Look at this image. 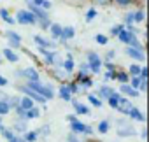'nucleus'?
Masks as SVG:
<instances>
[{
    "instance_id": "0eeeda50",
    "label": "nucleus",
    "mask_w": 149,
    "mask_h": 142,
    "mask_svg": "<svg viewBox=\"0 0 149 142\" xmlns=\"http://www.w3.org/2000/svg\"><path fill=\"white\" fill-rule=\"evenodd\" d=\"M39 51H40V54H44V61H46L47 65H60L58 54H56L54 51H49V49H42V47H39Z\"/></svg>"
},
{
    "instance_id": "052dcab7",
    "label": "nucleus",
    "mask_w": 149,
    "mask_h": 142,
    "mask_svg": "<svg viewBox=\"0 0 149 142\" xmlns=\"http://www.w3.org/2000/svg\"><path fill=\"white\" fill-rule=\"evenodd\" d=\"M0 63H2V58H0Z\"/></svg>"
},
{
    "instance_id": "c756f323",
    "label": "nucleus",
    "mask_w": 149,
    "mask_h": 142,
    "mask_svg": "<svg viewBox=\"0 0 149 142\" xmlns=\"http://www.w3.org/2000/svg\"><path fill=\"white\" fill-rule=\"evenodd\" d=\"M49 32H51L53 39H60V35H61V25H58V23H51Z\"/></svg>"
},
{
    "instance_id": "8fccbe9b",
    "label": "nucleus",
    "mask_w": 149,
    "mask_h": 142,
    "mask_svg": "<svg viewBox=\"0 0 149 142\" xmlns=\"http://www.w3.org/2000/svg\"><path fill=\"white\" fill-rule=\"evenodd\" d=\"M114 54H116V51H114V49L107 51V53H105V61H111V60L114 58Z\"/></svg>"
},
{
    "instance_id": "2eb2a0df",
    "label": "nucleus",
    "mask_w": 149,
    "mask_h": 142,
    "mask_svg": "<svg viewBox=\"0 0 149 142\" xmlns=\"http://www.w3.org/2000/svg\"><path fill=\"white\" fill-rule=\"evenodd\" d=\"M33 42L37 44V47H42V49H51V47L54 46L53 40H47V39H44V37H40V35H35V37H33Z\"/></svg>"
},
{
    "instance_id": "f8f14e48",
    "label": "nucleus",
    "mask_w": 149,
    "mask_h": 142,
    "mask_svg": "<svg viewBox=\"0 0 149 142\" xmlns=\"http://www.w3.org/2000/svg\"><path fill=\"white\" fill-rule=\"evenodd\" d=\"M0 132H2V135H4V139H6L7 142H25V140H23V137H18V135H16V132H13V130L2 128Z\"/></svg>"
},
{
    "instance_id": "603ef678",
    "label": "nucleus",
    "mask_w": 149,
    "mask_h": 142,
    "mask_svg": "<svg viewBox=\"0 0 149 142\" xmlns=\"http://www.w3.org/2000/svg\"><path fill=\"white\" fill-rule=\"evenodd\" d=\"M93 2L97 6H107V4H111V0H93Z\"/></svg>"
},
{
    "instance_id": "1a4fd4ad",
    "label": "nucleus",
    "mask_w": 149,
    "mask_h": 142,
    "mask_svg": "<svg viewBox=\"0 0 149 142\" xmlns=\"http://www.w3.org/2000/svg\"><path fill=\"white\" fill-rule=\"evenodd\" d=\"M126 56H130L132 60H137V61H144L146 60V54H144V49H135V47H126Z\"/></svg>"
},
{
    "instance_id": "c85d7f7f",
    "label": "nucleus",
    "mask_w": 149,
    "mask_h": 142,
    "mask_svg": "<svg viewBox=\"0 0 149 142\" xmlns=\"http://www.w3.org/2000/svg\"><path fill=\"white\" fill-rule=\"evenodd\" d=\"M26 126H28V125H26V121L18 118V121L14 123V130H13V132H18V133H25V132H26Z\"/></svg>"
},
{
    "instance_id": "dca6fc26",
    "label": "nucleus",
    "mask_w": 149,
    "mask_h": 142,
    "mask_svg": "<svg viewBox=\"0 0 149 142\" xmlns=\"http://www.w3.org/2000/svg\"><path fill=\"white\" fill-rule=\"evenodd\" d=\"M119 91H121L123 95H126L128 98H135V97H139V90L132 88L128 83H126V84H121V86H119Z\"/></svg>"
},
{
    "instance_id": "cd10ccee",
    "label": "nucleus",
    "mask_w": 149,
    "mask_h": 142,
    "mask_svg": "<svg viewBox=\"0 0 149 142\" xmlns=\"http://www.w3.org/2000/svg\"><path fill=\"white\" fill-rule=\"evenodd\" d=\"M33 105H35V104H33V100H32L30 97H26V95H25V97H21V98H19V107H23L25 111L32 109Z\"/></svg>"
},
{
    "instance_id": "2f4dec72",
    "label": "nucleus",
    "mask_w": 149,
    "mask_h": 142,
    "mask_svg": "<svg viewBox=\"0 0 149 142\" xmlns=\"http://www.w3.org/2000/svg\"><path fill=\"white\" fill-rule=\"evenodd\" d=\"M9 112H11V105H9V102L6 98H2L0 100V116H6Z\"/></svg>"
},
{
    "instance_id": "de8ad7c7",
    "label": "nucleus",
    "mask_w": 149,
    "mask_h": 142,
    "mask_svg": "<svg viewBox=\"0 0 149 142\" xmlns=\"http://www.w3.org/2000/svg\"><path fill=\"white\" fill-rule=\"evenodd\" d=\"M114 2L118 6H121V7H128L130 4H133V0H114Z\"/></svg>"
},
{
    "instance_id": "bb28decb",
    "label": "nucleus",
    "mask_w": 149,
    "mask_h": 142,
    "mask_svg": "<svg viewBox=\"0 0 149 142\" xmlns=\"http://www.w3.org/2000/svg\"><path fill=\"white\" fill-rule=\"evenodd\" d=\"M25 118H26V121H30V119H37V118H40V109L33 105L32 109H28V111H26V114H25Z\"/></svg>"
},
{
    "instance_id": "58836bf2",
    "label": "nucleus",
    "mask_w": 149,
    "mask_h": 142,
    "mask_svg": "<svg viewBox=\"0 0 149 142\" xmlns=\"http://www.w3.org/2000/svg\"><path fill=\"white\" fill-rule=\"evenodd\" d=\"M95 42H98L100 46H105V44L109 42V39H107L104 33H98V35H95Z\"/></svg>"
},
{
    "instance_id": "a18cd8bd",
    "label": "nucleus",
    "mask_w": 149,
    "mask_h": 142,
    "mask_svg": "<svg viewBox=\"0 0 149 142\" xmlns=\"http://www.w3.org/2000/svg\"><path fill=\"white\" fill-rule=\"evenodd\" d=\"M37 133H39V137H40V135L47 137V135H49V125H44L42 128H39V130H37Z\"/></svg>"
},
{
    "instance_id": "9d476101",
    "label": "nucleus",
    "mask_w": 149,
    "mask_h": 142,
    "mask_svg": "<svg viewBox=\"0 0 149 142\" xmlns=\"http://www.w3.org/2000/svg\"><path fill=\"white\" fill-rule=\"evenodd\" d=\"M74 37H76V30H74V26H61V35H60L61 44H65L67 40H70Z\"/></svg>"
},
{
    "instance_id": "c9c22d12",
    "label": "nucleus",
    "mask_w": 149,
    "mask_h": 142,
    "mask_svg": "<svg viewBox=\"0 0 149 142\" xmlns=\"http://www.w3.org/2000/svg\"><path fill=\"white\" fill-rule=\"evenodd\" d=\"M88 100H90V104H91V105H95L97 109H98V107H102V100L98 98V95L90 93V95H88Z\"/></svg>"
},
{
    "instance_id": "20e7f679",
    "label": "nucleus",
    "mask_w": 149,
    "mask_h": 142,
    "mask_svg": "<svg viewBox=\"0 0 149 142\" xmlns=\"http://www.w3.org/2000/svg\"><path fill=\"white\" fill-rule=\"evenodd\" d=\"M70 130H72V133H84V135H91L93 133V128L90 126V125H86V123H81L79 119H76V121H70Z\"/></svg>"
},
{
    "instance_id": "bf43d9fd",
    "label": "nucleus",
    "mask_w": 149,
    "mask_h": 142,
    "mask_svg": "<svg viewBox=\"0 0 149 142\" xmlns=\"http://www.w3.org/2000/svg\"><path fill=\"white\" fill-rule=\"evenodd\" d=\"M2 128H4V126H2V119H0V130H2Z\"/></svg>"
},
{
    "instance_id": "4c0bfd02",
    "label": "nucleus",
    "mask_w": 149,
    "mask_h": 142,
    "mask_svg": "<svg viewBox=\"0 0 149 142\" xmlns=\"http://www.w3.org/2000/svg\"><path fill=\"white\" fill-rule=\"evenodd\" d=\"M97 16H98L97 9H95V7H91V9H90V11L86 13V21H88V23H90V21H93V19L97 18Z\"/></svg>"
},
{
    "instance_id": "09e8293b",
    "label": "nucleus",
    "mask_w": 149,
    "mask_h": 142,
    "mask_svg": "<svg viewBox=\"0 0 149 142\" xmlns=\"http://www.w3.org/2000/svg\"><path fill=\"white\" fill-rule=\"evenodd\" d=\"M86 72H90V68H88V63H81V70L77 72V76H84Z\"/></svg>"
},
{
    "instance_id": "4468645a",
    "label": "nucleus",
    "mask_w": 149,
    "mask_h": 142,
    "mask_svg": "<svg viewBox=\"0 0 149 142\" xmlns=\"http://www.w3.org/2000/svg\"><path fill=\"white\" fill-rule=\"evenodd\" d=\"M119 126H123V128H118V135H119V137H132V135H135V133H137V132L128 125V123L119 121Z\"/></svg>"
},
{
    "instance_id": "3c124183",
    "label": "nucleus",
    "mask_w": 149,
    "mask_h": 142,
    "mask_svg": "<svg viewBox=\"0 0 149 142\" xmlns=\"http://www.w3.org/2000/svg\"><path fill=\"white\" fill-rule=\"evenodd\" d=\"M125 23H126V25H133V18H132V13H128V14L125 16Z\"/></svg>"
},
{
    "instance_id": "9b49d317",
    "label": "nucleus",
    "mask_w": 149,
    "mask_h": 142,
    "mask_svg": "<svg viewBox=\"0 0 149 142\" xmlns=\"http://www.w3.org/2000/svg\"><path fill=\"white\" fill-rule=\"evenodd\" d=\"M6 35H7V39H9V44H11L13 47H16V49H18V47H21V35H19L18 32H14V30H9Z\"/></svg>"
},
{
    "instance_id": "a19ab883",
    "label": "nucleus",
    "mask_w": 149,
    "mask_h": 142,
    "mask_svg": "<svg viewBox=\"0 0 149 142\" xmlns=\"http://www.w3.org/2000/svg\"><path fill=\"white\" fill-rule=\"evenodd\" d=\"M67 86H68V90H70V93H72V95L81 91V88L77 86V83H67Z\"/></svg>"
},
{
    "instance_id": "864d4df0",
    "label": "nucleus",
    "mask_w": 149,
    "mask_h": 142,
    "mask_svg": "<svg viewBox=\"0 0 149 142\" xmlns=\"http://www.w3.org/2000/svg\"><path fill=\"white\" fill-rule=\"evenodd\" d=\"M63 2H68V4H74V6H79V4L84 2V0H63Z\"/></svg>"
},
{
    "instance_id": "72a5a7b5",
    "label": "nucleus",
    "mask_w": 149,
    "mask_h": 142,
    "mask_svg": "<svg viewBox=\"0 0 149 142\" xmlns=\"http://www.w3.org/2000/svg\"><path fill=\"white\" fill-rule=\"evenodd\" d=\"M97 130H98V133H102V135H104V133H107V132L111 130V123H109L107 119H104V121H100V123H98V128H97Z\"/></svg>"
},
{
    "instance_id": "a878e982",
    "label": "nucleus",
    "mask_w": 149,
    "mask_h": 142,
    "mask_svg": "<svg viewBox=\"0 0 149 142\" xmlns=\"http://www.w3.org/2000/svg\"><path fill=\"white\" fill-rule=\"evenodd\" d=\"M119 98H121V95L118 93V91H114L109 98H107V104H109V107H112V109H118V105H119Z\"/></svg>"
},
{
    "instance_id": "ea45409f",
    "label": "nucleus",
    "mask_w": 149,
    "mask_h": 142,
    "mask_svg": "<svg viewBox=\"0 0 149 142\" xmlns=\"http://www.w3.org/2000/svg\"><path fill=\"white\" fill-rule=\"evenodd\" d=\"M128 70H130V72H128V76H132V77H133V76H139V74H140V67H139V65H132V67H130Z\"/></svg>"
},
{
    "instance_id": "e433bc0d",
    "label": "nucleus",
    "mask_w": 149,
    "mask_h": 142,
    "mask_svg": "<svg viewBox=\"0 0 149 142\" xmlns=\"http://www.w3.org/2000/svg\"><path fill=\"white\" fill-rule=\"evenodd\" d=\"M132 18H133V23H140L146 19V14H144V11H135V13H132Z\"/></svg>"
},
{
    "instance_id": "6e6d98bb",
    "label": "nucleus",
    "mask_w": 149,
    "mask_h": 142,
    "mask_svg": "<svg viewBox=\"0 0 149 142\" xmlns=\"http://www.w3.org/2000/svg\"><path fill=\"white\" fill-rule=\"evenodd\" d=\"M0 86H7V79L4 76H0Z\"/></svg>"
},
{
    "instance_id": "423d86ee",
    "label": "nucleus",
    "mask_w": 149,
    "mask_h": 142,
    "mask_svg": "<svg viewBox=\"0 0 149 142\" xmlns=\"http://www.w3.org/2000/svg\"><path fill=\"white\" fill-rule=\"evenodd\" d=\"M18 90H19V91H23L26 97H30L33 102H39V104H46V102H47L44 97H40L39 93H35L33 90H30V88H26V86H23V84H18Z\"/></svg>"
},
{
    "instance_id": "7ed1b4c3",
    "label": "nucleus",
    "mask_w": 149,
    "mask_h": 142,
    "mask_svg": "<svg viewBox=\"0 0 149 142\" xmlns=\"http://www.w3.org/2000/svg\"><path fill=\"white\" fill-rule=\"evenodd\" d=\"M14 76L18 77H25L26 81H40V76H39V70H35L33 67H28V68H19L14 72Z\"/></svg>"
},
{
    "instance_id": "412c9836",
    "label": "nucleus",
    "mask_w": 149,
    "mask_h": 142,
    "mask_svg": "<svg viewBox=\"0 0 149 142\" xmlns=\"http://www.w3.org/2000/svg\"><path fill=\"white\" fill-rule=\"evenodd\" d=\"M133 37H135V35H133V33H130V32H128L126 28H123V30H121V32L118 33V39H119V40H121L123 44H126V46L130 44V40H132Z\"/></svg>"
},
{
    "instance_id": "f3484780",
    "label": "nucleus",
    "mask_w": 149,
    "mask_h": 142,
    "mask_svg": "<svg viewBox=\"0 0 149 142\" xmlns=\"http://www.w3.org/2000/svg\"><path fill=\"white\" fill-rule=\"evenodd\" d=\"M72 105H74V109H76V114H84V116L91 114L90 112V107L84 105V104H81V102H77V100H72Z\"/></svg>"
},
{
    "instance_id": "6e6552de",
    "label": "nucleus",
    "mask_w": 149,
    "mask_h": 142,
    "mask_svg": "<svg viewBox=\"0 0 149 142\" xmlns=\"http://www.w3.org/2000/svg\"><path fill=\"white\" fill-rule=\"evenodd\" d=\"M128 84H130L132 88H135V90H140V91H146V90H147V81L140 79V76H133V77H130Z\"/></svg>"
},
{
    "instance_id": "393cba45",
    "label": "nucleus",
    "mask_w": 149,
    "mask_h": 142,
    "mask_svg": "<svg viewBox=\"0 0 149 142\" xmlns=\"http://www.w3.org/2000/svg\"><path fill=\"white\" fill-rule=\"evenodd\" d=\"M26 4H33V6H37V7H42V9H51V2L49 0H26Z\"/></svg>"
},
{
    "instance_id": "13d9d810",
    "label": "nucleus",
    "mask_w": 149,
    "mask_h": 142,
    "mask_svg": "<svg viewBox=\"0 0 149 142\" xmlns=\"http://www.w3.org/2000/svg\"><path fill=\"white\" fill-rule=\"evenodd\" d=\"M76 119H77V118H76V116H74V114H70V116L67 118V121H68V123H70V121H76Z\"/></svg>"
},
{
    "instance_id": "a211bd4d",
    "label": "nucleus",
    "mask_w": 149,
    "mask_h": 142,
    "mask_svg": "<svg viewBox=\"0 0 149 142\" xmlns=\"http://www.w3.org/2000/svg\"><path fill=\"white\" fill-rule=\"evenodd\" d=\"M58 95H60V98L65 100V102H70V100H72V93H70V90H68L67 84H61V86L58 88Z\"/></svg>"
},
{
    "instance_id": "f257e3e1",
    "label": "nucleus",
    "mask_w": 149,
    "mask_h": 142,
    "mask_svg": "<svg viewBox=\"0 0 149 142\" xmlns=\"http://www.w3.org/2000/svg\"><path fill=\"white\" fill-rule=\"evenodd\" d=\"M26 88H30V90H33L35 93H39L40 97H44L46 100H49V98H53L54 97V91H53V88L49 86V84H42L40 81H26V84H25Z\"/></svg>"
},
{
    "instance_id": "7c9ffc66",
    "label": "nucleus",
    "mask_w": 149,
    "mask_h": 142,
    "mask_svg": "<svg viewBox=\"0 0 149 142\" xmlns=\"http://www.w3.org/2000/svg\"><path fill=\"white\" fill-rule=\"evenodd\" d=\"M77 81L83 84V88H91V86H93V79L88 77L86 74H84V76H77Z\"/></svg>"
},
{
    "instance_id": "aec40b11",
    "label": "nucleus",
    "mask_w": 149,
    "mask_h": 142,
    "mask_svg": "<svg viewBox=\"0 0 149 142\" xmlns=\"http://www.w3.org/2000/svg\"><path fill=\"white\" fill-rule=\"evenodd\" d=\"M128 116L132 118V119H135V121H140V123H144L146 121V116L142 114V111L140 109H137V107H132L130 109V112H128Z\"/></svg>"
},
{
    "instance_id": "ddd939ff",
    "label": "nucleus",
    "mask_w": 149,
    "mask_h": 142,
    "mask_svg": "<svg viewBox=\"0 0 149 142\" xmlns=\"http://www.w3.org/2000/svg\"><path fill=\"white\" fill-rule=\"evenodd\" d=\"M133 107V104L128 100V98H125L123 95H121V98H119V105H118V111L121 112V114H125V116H128V112H130V109Z\"/></svg>"
},
{
    "instance_id": "f03ea898",
    "label": "nucleus",
    "mask_w": 149,
    "mask_h": 142,
    "mask_svg": "<svg viewBox=\"0 0 149 142\" xmlns=\"http://www.w3.org/2000/svg\"><path fill=\"white\" fill-rule=\"evenodd\" d=\"M88 68H90V72H93V74H100V70H102V60H100V56L97 54V53H93V51H90L88 53Z\"/></svg>"
},
{
    "instance_id": "4d7b16f0",
    "label": "nucleus",
    "mask_w": 149,
    "mask_h": 142,
    "mask_svg": "<svg viewBox=\"0 0 149 142\" xmlns=\"http://www.w3.org/2000/svg\"><path fill=\"white\" fill-rule=\"evenodd\" d=\"M140 137H142V139H144V140H146V139H147V130H146V128H144V130H142V132H140Z\"/></svg>"
},
{
    "instance_id": "c03bdc74",
    "label": "nucleus",
    "mask_w": 149,
    "mask_h": 142,
    "mask_svg": "<svg viewBox=\"0 0 149 142\" xmlns=\"http://www.w3.org/2000/svg\"><path fill=\"white\" fill-rule=\"evenodd\" d=\"M67 142H83V140L77 137V133H72V132H70V133L67 135Z\"/></svg>"
},
{
    "instance_id": "49530a36",
    "label": "nucleus",
    "mask_w": 149,
    "mask_h": 142,
    "mask_svg": "<svg viewBox=\"0 0 149 142\" xmlns=\"http://www.w3.org/2000/svg\"><path fill=\"white\" fill-rule=\"evenodd\" d=\"M123 28H125V25H116V26H112V30H111V35H116V37H118V33H119Z\"/></svg>"
},
{
    "instance_id": "39448f33",
    "label": "nucleus",
    "mask_w": 149,
    "mask_h": 142,
    "mask_svg": "<svg viewBox=\"0 0 149 142\" xmlns=\"http://www.w3.org/2000/svg\"><path fill=\"white\" fill-rule=\"evenodd\" d=\"M16 21L21 23V25H35V16L30 13V11H19L18 16H16Z\"/></svg>"
},
{
    "instance_id": "79ce46f5",
    "label": "nucleus",
    "mask_w": 149,
    "mask_h": 142,
    "mask_svg": "<svg viewBox=\"0 0 149 142\" xmlns=\"http://www.w3.org/2000/svg\"><path fill=\"white\" fill-rule=\"evenodd\" d=\"M104 79L105 81H114L116 79V70H107V72L104 74Z\"/></svg>"
},
{
    "instance_id": "6ab92c4d",
    "label": "nucleus",
    "mask_w": 149,
    "mask_h": 142,
    "mask_svg": "<svg viewBox=\"0 0 149 142\" xmlns=\"http://www.w3.org/2000/svg\"><path fill=\"white\" fill-rule=\"evenodd\" d=\"M114 93V90L111 88V86H107V84H102L100 88H98V98H104V100H107L111 95Z\"/></svg>"
},
{
    "instance_id": "f704fd0d",
    "label": "nucleus",
    "mask_w": 149,
    "mask_h": 142,
    "mask_svg": "<svg viewBox=\"0 0 149 142\" xmlns=\"http://www.w3.org/2000/svg\"><path fill=\"white\" fill-rule=\"evenodd\" d=\"M0 18H2L6 23H9V25H14V21H16L14 18L9 16V11H7V9H0Z\"/></svg>"
},
{
    "instance_id": "b1692460",
    "label": "nucleus",
    "mask_w": 149,
    "mask_h": 142,
    "mask_svg": "<svg viewBox=\"0 0 149 142\" xmlns=\"http://www.w3.org/2000/svg\"><path fill=\"white\" fill-rule=\"evenodd\" d=\"M2 54H4V56H6V60H7V61H11V63H16V61L19 60V56H18L13 49H9V47H6V49L2 51Z\"/></svg>"
},
{
    "instance_id": "37998d69",
    "label": "nucleus",
    "mask_w": 149,
    "mask_h": 142,
    "mask_svg": "<svg viewBox=\"0 0 149 142\" xmlns=\"http://www.w3.org/2000/svg\"><path fill=\"white\" fill-rule=\"evenodd\" d=\"M128 46H130V47H135V49H144V46L137 40V37H133V39L130 40V44H128Z\"/></svg>"
},
{
    "instance_id": "473e14b6",
    "label": "nucleus",
    "mask_w": 149,
    "mask_h": 142,
    "mask_svg": "<svg viewBox=\"0 0 149 142\" xmlns=\"http://www.w3.org/2000/svg\"><path fill=\"white\" fill-rule=\"evenodd\" d=\"M116 79L121 83V84H126L130 81V76L126 72H123V70H116Z\"/></svg>"
},
{
    "instance_id": "5701e85b",
    "label": "nucleus",
    "mask_w": 149,
    "mask_h": 142,
    "mask_svg": "<svg viewBox=\"0 0 149 142\" xmlns=\"http://www.w3.org/2000/svg\"><path fill=\"white\" fill-rule=\"evenodd\" d=\"M74 67H76V65H74L72 54H67V60L63 61V70H65L67 74H72V72H74Z\"/></svg>"
},
{
    "instance_id": "5fc2aeb1",
    "label": "nucleus",
    "mask_w": 149,
    "mask_h": 142,
    "mask_svg": "<svg viewBox=\"0 0 149 142\" xmlns=\"http://www.w3.org/2000/svg\"><path fill=\"white\" fill-rule=\"evenodd\" d=\"M105 68H107V70H116V67H114L111 61H105Z\"/></svg>"
},
{
    "instance_id": "4be33fe9",
    "label": "nucleus",
    "mask_w": 149,
    "mask_h": 142,
    "mask_svg": "<svg viewBox=\"0 0 149 142\" xmlns=\"http://www.w3.org/2000/svg\"><path fill=\"white\" fill-rule=\"evenodd\" d=\"M23 140H25V142H37V140H39L37 130H26V132L23 133Z\"/></svg>"
}]
</instances>
